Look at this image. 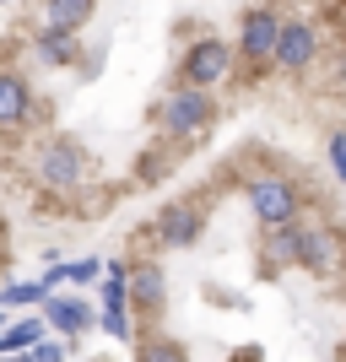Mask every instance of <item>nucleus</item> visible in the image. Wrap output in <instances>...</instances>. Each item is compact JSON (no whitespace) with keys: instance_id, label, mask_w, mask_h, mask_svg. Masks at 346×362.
Masks as SVG:
<instances>
[{"instance_id":"nucleus-2","label":"nucleus","mask_w":346,"mask_h":362,"mask_svg":"<svg viewBox=\"0 0 346 362\" xmlns=\"http://www.w3.org/2000/svg\"><path fill=\"white\" fill-rule=\"evenodd\" d=\"M249 211H255L260 233H271V227L298 222V211H303V195H298V184H292V179L260 173V179H249Z\"/></svg>"},{"instance_id":"nucleus-6","label":"nucleus","mask_w":346,"mask_h":362,"mask_svg":"<svg viewBox=\"0 0 346 362\" xmlns=\"http://www.w3.org/2000/svg\"><path fill=\"white\" fill-rule=\"evenodd\" d=\"M125 298L136 303L141 314H163L168 308V276L157 259H136V265H125Z\"/></svg>"},{"instance_id":"nucleus-18","label":"nucleus","mask_w":346,"mask_h":362,"mask_svg":"<svg viewBox=\"0 0 346 362\" xmlns=\"http://www.w3.org/2000/svg\"><path fill=\"white\" fill-rule=\"evenodd\" d=\"M44 287L38 281H16V287H0V308H16V303H38Z\"/></svg>"},{"instance_id":"nucleus-14","label":"nucleus","mask_w":346,"mask_h":362,"mask_svg":"<svg viewBox=\"0 0 346 362\" xmlns=\"http://www.w3.org/2000/svg\"><path fill=\"white\" fill-rule=\"evenodd\" d=\"M38 60L44 65H76V33H54V28H38Z\"/></svg>"},{"instance_id":"nucleus-11","label":"nucleus","mask_w":346,"mask_h":362,"mask_svg":"<svg viewBox=\"0 0 346 362\" xmlns=\"http://www.w3.org/2000/svg\"><path fill=\"white\" fill-rule=\"evenodd\" d=\"M28 114H33V92H28V81H22V76H11V71H0V130L28 124Z\"/></svg>"},{"instance_id":"nucleus-26","label":"nucleus","mask_w":346,"mask_h":362,"mask_svg":"<svg viewBox=\"0 0 346 362\" xmlns=\"http://www.w3.org/2000/svg\"><path fill=\"white\" fill-rule=\"evenodd\" d=\"M0 6H6V0H0Z\"/></svg>"},{"instance_id":"nucleus-8","label":"nucleus","mask_w":346,"mask_h":362,"mask_svg":"<svg viewBox=\"0 0 346 362\" xmlns=\"http://www.w3.org/2000/svg\"><path fill=\"white\" fill-rule=\"evenodd\" d=\"M200 233H206V211H200L195 200H173V206L157 216V238H163L168 249H190Z\"/></svg>"},{"instance_id":"nucleus-13","label":"nucleus","mask_w":346,"mask_h":362,"mask_svg":"<svg viewBox=\"0 0 346 362\" xmlns=\"http://www.w3.org/2000/svg\"><path fill=\"white\" fill-rule=\"evenodd\" d=\"M265 259H271V271H287V265H298V222L271 227V233H265Z\"/></svg>"},{"instance_id":"nucleus-23","label":"nucleus","mask_w":346,"mask_h":362,"mask_svg":"<svg viewBox=\"0 0 346 362\" xmlns=\"http://www.w3.org/2000/svg\"><path fill=\"white\" fill-rule=\"evenodd\" d=\"M0 238H6V216H0Z\"/></svg>"},{"instance_id":"nucleus-17","label":"nucleus","mask_w":346,"mask_h":362,"mask_svg":"<svg viewBox=\"0 0 346 362\" xmlns=\"http://www.w3.org/2000/svg\"><path fill=\"white\" fill-rule=\"evenodd\" d=\"M98 325H103V335H114V341H130V319H125V303H103Z\"/></svg>"},{"instance_id":"nucleus-1","label":"nucleus","mask_w":346,"mask_h":362,"mask_svg":"<svg viewBox=\"0 0 346 362\" xmlns=\"http://www.w3.org/2000/svg\"><path fill=\"white\" fill-rule=\"evenodd\" d=\"M211 114H217L211 92H206V87H190V81H184V87H173V92L163 98V108H157V119H163V130H168L173 141H195L200 130L211 124Z\"/></svg>"},{"instance_id":"nucleus-4","label":"nucleus","mask_w":346,"mask_h":362,"mask_svg":"<svg viewBox=\"0 0 346 362\" xmlns=\"http://www.w3.org/2000/svg\"><path fill=\"white\" fill-rule=\"evenodd\" d=\"M298 265L314 276H335L346 265V238L335 227H319V222H298Z\"/></svg>"},{"instance_id":"nucleus-7","label":"nucleus","mask_w":346,"mask_h":362,"mask_svg":"<svg viewBox=\"0 0 346 362\" xmlns=\"http://www.w3.org/2000/svg\"><path fill=\"white\" fill-rule=\"evenodd\" d=\"M319 54V33L308 22H282L276 28V44H271V65L282 71H303V65H314Z\"/></svg>"},{"instance_id":"nucleus-10","label":"nucleus","mask_w":346,"mask_h":362,"mask_svg":"<svg viewBox=\"0 0 346 362\" xmlns=\"http://www.w3.org/2000/svg\"><path fill=\"white\" fill-rule=\"evenodd\" d=\"M276 28H282V16H276L271 6L249 11V16H243V28H238V49H233V54H249V60H271Z\"/></svg>"},{"instance_id":"nucleus-25","label":"nucleus","mask_w":346,"mask_h":362,"mask_svg":"<svg viewBox=\"0 0 346 362\" xmlns=\"http://www.w3.org/2000/svg\"><path fill=\"white\" fill-rule=\"evenodd\" d=\"M330 6H341V0H330Z\"/></svg>"},{"instance_id":"nucleus-3","label":"nucleus","mask_w":346,"mask_h":362,"mask_svg":"<svg viewBox=\"0 0 346 362\" xmlns=\"http://www.w3.org/2000/svg\"><path fill=\"white\" fill-rule=\"evenodd\" d=\"M33 179L44 184V189H76V184L87 179V151L76 146L71 136H54L38 146V163H33Z\"/></svg>"},{"instance_id":"nucleus-19","label":"nucleus","mask_w":346,"mask_h":362,"mask_svg":"<svg viewBox=\"0 0 346 362\" xmlns=\"http://www.w3.org/2000/svg\"><path fill=\"white\" fill-rule=\"evenodd\" d=\"M22 362H65V346H60V341H49V335H38Z\"/></svg>"},{"instance_id":"nucleus-12","label":"nucleus","mask_w":346,"mask_h":362,"mask_svg":"<svg viewBox=\"0 0 346 362\" xmlns=\"http://www.w3.org/2000/svg\"><path fill=\"white\" fill-rule=\"evenodd\" d=\"M92 16V0H44V22L38 28H54V33H76L81 22Z\"/></svg>"},{"instance_id":"nucleus-15","label":"nucleus","mask_w":346,"mask_h":362,"mask_svg":"<svg viewBox=\"0 0 346 362\" xmlns=\"http://www.w3.org/2000/svg\"><path fill=\"white\" fill-rule=\"evenodd\" d=\"M136 362H190V351H184L173 335H141Z\"/></svg>"},{"instance_id":"nucleus-22","label":"nucleus","mask_w":346,"mask_h":362,"mask_svg":"<svg viewBox=\"0 0 346 362\" xmlns=\"http://www.w3.org/2000/svg\"><path fill=\"white\" fill-rule=\"evenodd\" d=\"M0 362H22V357H16V351H0Z\"/></svg>"},{"instance_id":"nucleus-24","label":"nucleus","mask_w":346,"mask_h":362,"mask_svg":"<svg viewBox=\"0 0 346 362\" xmlns=\"http://www.w3.org/2000/svg\"><path fill=\"white\" fill-rule=\"evenodd\" d=\"M0 319H6V308H0Z\"/></svg>"},{"instance_id":"nucleus-9","label":"nucleus","mask_w":346,"mask_h":362,"mask_svg":"<svg viewBox=\"0 0 346 362\" xmlns=\"http://www.w3.org/2000/svg\"><path fill=\"white\" fill-rule=\"evenodd\" d=\"M44 319L60 335H87L92 325H98V308H92L87 298H71V292H60V298H49V292H44Z\"/></svg>"},{"instance_id":"nucleus-5","label":"nucleus","mask_w":346,"mask_h":362,"mask_svg":"<svg viewBox=\"0 0 346 362\" xmlns=\"http://www.w3.org/2000/svg\"><path fill=\"white\" fill-rule=\"evenodd\" d=\"M227 76H233V44H222V38H195V44L184 49V81H190V87H222Z\"/></svg>"},{"instance_id":"nucleus-20","label":"nucleus","mask_w":346,"mask_h":362,"mask_svg":"<svg viewBox=\"0 0 346 362\" xmlns=\"http://www.w3.org/2000/svg\"><path fill=\"white\" fill-rule=\"evenodd\" d=\"M98 265H103V259H71V265H65V281H98Z\"/></svg>"},{"instance_id":"nucleus-16","label":"nucleus","mask_w":346,"mask_h":362,"mask_svg":"<svg viewBox=\"0 0 346 362\" xmlns=\"http://www.w3.org/2000/svg\"><path fill=\"white\" fill-rule=\"evenodd\" d=\"M38 335H44V319H22L11 330H0V351H28Z\"/></svg>"},{"instance_id":"nucleus-21","label":"nucleus","mask_w":346,"mask_h":362,"mask_svg":"<svg viewBox=\"0 0 346 362\" xmlns=\"http://www.w3.org/2000/svg\"><path fill=\"white\" fill-rule=\"evenodd\" d=\"M330 168H335V179H346V130L330 136Z\"/></svg>"}]
</instances>
